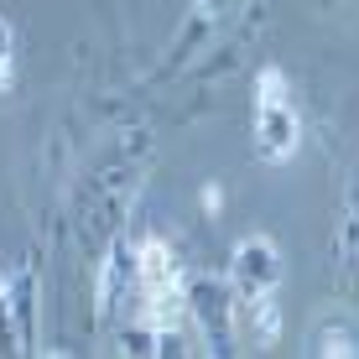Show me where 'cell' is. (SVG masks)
<instances>
[{
	"label": "cell",
	"mask_w": 359,
	"mask_h": 359,
	"mask_svg": "<svg viewBox=\"0 0 359 359\" xmlns=\"http://www.w3.org/2000/svg\"><path fill=\"white\" fill-rule=\"evenodd\" d=\"M297 146H302V120L292 104V83L276 68H266L255 79V151H261V162L281 167L297 156Z\"/></svg>",
	"instance_id": "1"
},
{
	"label": "cell",
	"mask_w": 359,
	"mask_h": 359,
	"mask_svg": "<svg viewBox=\"0 0 359 359\" xmlns=\"http://www.w3.org/2000/svg\"><path fill=\"white\" fill-rule=\"evenodd\" d=\"M141 297H146V328L172 333L188 318V292H182V266L172 245L146 240L141 245Z\"/></svg>",
	"instance_id": "2"
},
{
	"label": "cell",
	"mask_w": 359,
	"mask_h": 359,
	"mask_svg": "<svg viewBox=\"0 0 359 359\" xmlns=\"http://www.w3.org/2000/svg\"><path fill=\"white\" fill-rule=\"evenodd\" d=\"M234 276H240V287L250 292V297L271 292V287H276V276H281V255H276V245H271L266 234L245 240V245H240V255H234Z\"/></svg>",
	"instance_id": "3"
},
{
	"label": "cell",
	"mask_w": 359,
	"mask_h": 359,
	"mask_svg": "<svg viewBox=\"0 0 359 359\" xmlns=\"http://www.w3.org/2000/svg\"><path fill=\"white\" fill-rule=\"evenodd\" d=\"M11 79H16V36H11V21L0 16V94L11 89Z\"/></svg>",
	"instance_id": "4"
},
{
	"label": "cell",
	"mask_w": 359,
	"mask_h": 359,
	"mask_svg": "<svg viewBox=\"0 0 359 359\" xmlns=\"http://www.w3.org/2000/svg\"><path fill=\"white\" fill-rule=\"evenodd\" d=\"M240 6V0H193V11L198 16H208V21H219V16H229V11Z\"/></svg>",
	"instance_id": "5"
}]
</instances>
